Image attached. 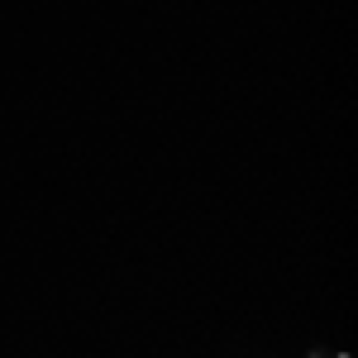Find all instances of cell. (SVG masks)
<instances>
[{"label":"cell","mask_w":358,"mask_h":358,"mask_svg":"<svg viewBox=\"0 0 358 358\" xmlns=\"http://www.w3.org/2000/svg\"><path fill=\"white\" fill-rule=\"evenodd\" d=\"M339 358H344V354H339Z\"/></svg>","instance_id":"6da1fadb"}]
</instances>
